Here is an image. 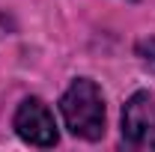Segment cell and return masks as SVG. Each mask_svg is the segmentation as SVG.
Returning a JSON list of instances; mask_svg holds the SVG:
<instances>
[{"label":"cell","mask_w":155,"mask_h":152,"mask_svg":"<svg viewBox=\"0 0 155 152\" xmlns=\"http://www.w3.org/2000/svg\"><path fill=\"white\" fill-rule=\"evenodd\" d=\"M60 114L75 137L98 140L104 134V95L90 78L72 81V87L60 98Z\"/></svg>","instance_id":"1"},{"label":"cell","mask_w":155,"mask_h":152,"mask_svg":"<svg viewBox=\"0 0 155 152\" xmlns=\"http://www.w3.org/2000/svg\"><path fill=\"white\" fill-rule=\"evenodd\" d=\"M122 137L134 149H155V98L134 93L122 107Z\"/></svg>","instance_id":"2"},{"label":"cell","mask_w":155,"mask_h":152,"mask_svg":"<svg viewBox=\"0 0 155 152\" xmlns=\"http://www.w3.org/2000/svg\"><path fill=\"white\" fill-rule=\"evenodd\" d=\"M12 125L21 140H27L33 146H54L57 143V122L42 98H24L15 111Z\"/></svg>","instance_id":"3"},{"label":"cell","mask_w":155,"mask_h":152,"mask_svg":"<svg viewBox=\"0 0 155 152\" xmlns=\"http://www.w3.org/2000/svg\"><path fill=\"white\" fill-rule=\"evenodd\" d=\"M137 57H140V63L155 75V36L140 39V42H137Z\"/></svg>","instance_id":"4"}]
</instances>
